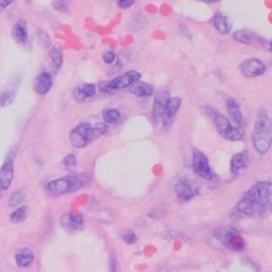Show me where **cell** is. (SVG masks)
Here are the masks:
<instances>
[{
	"instance_id": "37",
	"label": "cell",
	"mask_w": 272,
	"mask_h": 272,
	"mask_svg": "<svg viewBox=\"0 0 272 272\" xmlns=\"http://www.w3.org/2000/svg\"><path fill=\"white\" fill-rule=\"evenodd\" d=\"M269 48H270V50L272 51V41L269 43Z\"/></svg>"
},
{
	"instance_id": "34",
	"label": "cell",
	"mask_w": 272,
	"mask_h": 272,
	"mask_svg": "<svg viewBox=\"0 0 272 272\" xmlns=\"http://www.w3.org/2000/svg\"><path fill=\"white\" fill-rule=\"evenodd\" d=\"M64 164L66 166H68V167H73V166H75L77 164L76 156L74 154H68L64 159Z\"/></svg>"
},
{
	"instance_id": "35",
	"label": "cell",
	"mask_w": 272,
	"mask_h": 272,
	"mask_svg": "<svg viewBox=\"0 0 272 272\" xmlns=\"http://www.w3.org/2000/svg\"><path fill=\"white\" fill-rule=\"evenodd\" d=\"M15 0H0V8H8L10 7Z\"/></svg>"
},
{
	"instance_id": "29",
	"label": "cell",
	"mask_w": 272,
	"mask_h": 272,
	"mask_svg": "<svg viewBox=\"0 0 272 272\" xmlns=\"http://www.w3.org/2000/svg\"><path fill=\"white\" fill-rule=\"evenodd\" d=\"M54 8L59 12H67L70 0H54Z\"/></svg>"
},
{
	"instance_id": "23",
	"label": "cell",
	"mask_w": 272,
	"mask_h": 272,
	"mask_svg": "<svg viewBox=\"0 0 272 272\" xmlns=\"http://www.w3.org/2000/svg\"><path fill=\"white\" fill-rule=\"evenodd\" d=\"M49 58L52 65H54L56 68H61L63 65V60H64V55H63V50L62 47L60 45H54L49 50Z\"/></svg>"
},
{
	"instance_id": "25",
	"label": "cell",
	"mask_w": 272,
	"mask_h": 272,
	"mask_svg": "<svg viewBox=\"0 0 272 272\" xmlns=\"http://www.w3.org/2000/svg\"><path fill=\"white\" fill-rule=\"evenodd\" d=\"M15 99V92L6 91L0 94V109H4L10 105Z\"/></svg>"
},
{
	"instance_id": "5",
	"label": "cell",
	"mask_w": 272,
	"mask_h": 272,
	"mask_svg": "<svg viewBox=\"0 0 272 272\" xmlns=\"http://www.w3.org/2000/svg\"><path fill=\"white\" fill-rule=\"evenodd\" d=\"M140 78H142V74L136 72V70H131V72L122 74L110 81L101 82L99 84V90L102 93H113L118 90L127 89V87L132 86L134 83L139 81Z\"/></svg>"
},
{
	"instance_id": "30",
	"label": "cell",
	"mask_w": 272,
	"mask_h": 272,
	"mask_svg": "<svg viewBox=\"0 0 272 272\" xmlns=\"http://www.w3.org/2000/svg\"><path fill=\"white\" fill-rule=\"evenodd\" d=\"M122 240H124L128 244H133L137 241V235L133 231H125L121 235Z\"/></svg>"
},
{
	"instance_id": "8",
	"label": "cell",
	"mask_w": 272,
	"mask_h": 272,
	"mask_svg": "<svg viewBox=\"0 0 272 272\" xmlns=\"http://www.w3.org/2000/svg\"><path fill=\"white\" fill-rule=\"evenodd\" d=\"M266 72V65L262 61L252 58L244 60L240 64V73L245 78H256L262 76Z\"/></svg>"
},
{
	"instance_id": "33",
	"label": "cell",
	"mask_w": 272,
	"mask_h": 272,
	"mask_svg": "<svg viewBox=\"0 0 272 272\" xmlns=\"http://www.w3.org/2000/svg\"><path fill=\"white\" fill-rule=\"evenodd\" d=\"M116 3L120 9H129L135 4V0H116Z\"/></svg>"
},
{
	"instance_id": "26",
	"label": "cell",
	"mask_w": 272,
	"mask_h": 272,
	"mask_svg": "<svg viewBox=\"0 0 272 272\" xmlns=\"http://www.w3.org/2000/svg\"><path fill=\"white\" fill-rule=\"evenodd\" d=\"M26 217H27V207H20L17 208L16 210H14V212L12 213L11 215V221L13 223H21L23 222Z\"/></svg>"
},
{
	"instance_id": "28",
	"label": "cell",
	"mask_w": 272,
	"mask_h": 272,
	"mask_svg": "<svg viewBox=\"0 0 272 272\" xmlns=\"http://www.w3.org/2000/svg\"><path fill=\"white\" fill-rule=\"evenodd\" d=\"M25 192L23 190H19V191H15L12 194L11 198H10V202H9V204H10V206H17L20 205L23 201L25 200Z\"/></svg>"
},
{
	"instance_id": "18",
	"label": "cell",
	"mask_w": 272,
	"mask_h": 272,
	"mask_svg": "<svg viewBox=\"0 0 272 272\" xmlns=\"http://www.w3.org/2000/svg\"><path fill=\"white\" fill-rule=\"evenodd\" d=\"M34 260V253L29 248H21L15 253V261L17 266L22 268L28 267Z\"/></svg>"
},
{
	"instance_id": "3",
	"label": "cell",
	"mask_w": 272,
	"mask_h": 272,
	"mask_svg": "<svg viewBox=\"0 0 272 272\" xmlns=\"http://www.w3.org/2000/svg\"><path fill=\"white\" fill-rule=\"evenodd\" d=\"M107 126L104 124H96L92 126L90 124H80L76 127L69 134V142L75 148H84L93 140L98 138L107 132Z\"/></svg>"
},
{
	"instance_id": "10",
	"label": "cell",
	"mask_w": 272,
	"mask_h": 272,
	"mask_svg": "<svg viewBox=\"0 0 272 272\" xmlns=\"http://www.w3.org/2000/svg\"><path fill=\"white\" fill-rule=\"evenodd\" d=\"M61 224L68 232H77L83 227L84 219L80 213L69 212L61 218Z\"/></svg>"
},
{
	"instance_id": "27",
	"label": "cell",
	"mask_w": 272,
	"mask_h": 272,
	"mask_svg": "<svg viewBox=\"0 0 272 272\" xmlns=\"http://www.w3.org/2000/svg\"><path fill=\"white\" fill-rule=\"evenodd\" d=\"M233 38L237 42L244 44V45H251L252 44V39L250 37V34L244 30L235 31L233 34Z\"/></svg>"
},
{
	"instance_id": "15",
	"label": "cell",
	"mask_w": 272,
	"mask_h": 272,
	"mask_svg": "<svg viewBox=\"0 0 272 272\" xmlns=\"http://www.w3.org/2000/svg\"><path fill=\"white\" fill-rule=\"evenodd\" d=\"M13 178H14L13 161L8 160L3 165V167L0 168V187H2L4 190L8 189L11 186Z\"/></svg>"
},
{
	"instance_id": "22",
	"label": "cell",
	"mask_w": 272,
	"mask_h": 272,
	"mask_svg": "<svg viewBox=\"0 0 272 272\" xmlns=\"http://www.w3.org/2000/svg\"><path fill=\"white\" fill-rule=\"evenodd\" d=\"M213 24L215 29L223 35L229 34L232 29V24L227 20V17L223 16L222 14H216L213 20Z\"/></svg>"
},
{
	"instance_id": "17",
	"label": "cell",
	"mask_w": 272,
	"mask_h": 272,
	"mask_svg": "<svg viewBox=\"0 0 272 272\" xmlns=\"http://www.w3.org/2000/svg\"><path fill=\"white\" fill-rule=\"evenodd\" d=\"M12 39L17 44H23L28 40V26L23 20L17 21L12 28Z\"/></svg>"
},
{
	"instance_id": "32",
	"label": "cell",
	"mask_w": 272,
	"mask_h": 272,
	"mask_svg": "<svg viewBox=\"0 0 272 272\" xmlns=\"http://www.w3.org/2000/svg\"><path fill=\"white\" fill-rule=\"evenodd\" d=\"M110 272H120L119 271V262L116 256H112L110 259Z\"/></svg>"
},
{
	"instance_id": "6",
	"label": "cell",
	"mask_w": 272,
	"mask_h": 272,
	"mask_svg": "<svg viewBox=\"0 0 272 272\" xmlns=\"http://www.w3.org/2000/svg\"><path fill=\"white\" fill-rule=\"evenodd\" d=\"M213 118L218 133L223 138L232 140V142H237V140H241L243 138L241 131L236 126H233L232 121H230V119L222 115V114L215 112Z\"/></svg>"
},
{
	"instance_id": "4",
	"label": "cell",
	"mask_w": 272,
	"mask_h": 272,
	"mask_svg": "<svg viewBox=\"0 0 272 272\" xmlns=\"http://www.w3.org/2000/svg\"><path fill=\"white\" fill-rule=\"evenodd\" d=\"M89 182V178L83 174L70 175L51 181L47 184V189L51 195L61 196L68 194V192L81 189Z\"/></svg>"
},
{
	"instance_id": "12",
	"label": "cell",
	"mask_w": 272,
	"mask_h": 272,
	"mask_svg": "<svg viewBox=\"0 0 272 272\" xmlns=\"http://www.w3.org/2000/svg\"><path fill=\"white\" fill-rule=\"evenodd\" d=\"M52 85H54V78H52L51 74L44 72L35 78L33 89L35 93L44 96L49 93V91L52 89Z\"/></svg>"
},
{
	"instance_id": "16",
	"label": "cell",
	"mask_w": 272,
	"mask_h": 272,
	"mask_svg": "<svg viewBox=\"0 0 272 272\" xmlns=\"http://www.w3.org/2000/svg\"><path fill=\"white\" fill-rule=\"evenodd\" d=\"M96 95V85L93 83H83L76 87L74 91V98L78 102H83L93 98Z\"/></svg>"
},
{
	"instance_id": "2",
	"label": "cell",
	"mask_w": 272,
	"mask_h": 272,
	"mask_svg": "<svg viewBox=\"0 0 272 272\" xmlns=\"http://www.w3.org/2000/svg\"><path fill=\"white\" fill-rule=\"evenodd\" d=\"M252 143L256 152L264 155L272 144V120L268 114L261 113L257 116L253 127Z\"/></svg>"
},
{
	"instance_id": "13",
	"label": "cell",
	"mask_w": 272,
	"mask_h": 272,
	"mask_svg": "<svg viewBox=\"0 0 272 272\" xmlns=\"http://www.w3.org/2000/svg\"><path fill=\"white\" fill-rule=\"evenodd\" d=\"M222 241L227 249L231 251H235V252H240L245 247L244 239L238 233H236L234 231L225 232L223 234Z\"/></svg>"
},
{
	"instance_id": "7",
	"label": "cell",
	"mask_w": 272,
	"mask_h": 272,
	"mask_svg": "<svg viewBox=\"0 0 272 272\" xmlns=\"http://www.w3.org/2000/svg\"><path fill=\"white\" fill-rule=\"evenodd\" d=\"M192 169L197 175L204 180H212L213 172L210 169L207 156L200 150H194L192 153Z\"/></svg>"
},
{
	"instance_id": "21",
	"label": "cell",
	"mask_w": 272,
	"mask_h": 272,
	"mask_svg": "<svg viewBox=\"0 0 272 272\" xmlns=\"http://www.w3.org/2000/svg\"><path fill=\"white\" fill-rule=\"evenodd\" d=\"M249 163V153L247 150L240 151L233 155L231 160V170L233 173L238 172L239 170L247 167Z\"/></svg>"
},
{
	"instance_id": "19",
	"label": "cell",
	"mask_w": 272,
	"mask_h": 272,
	"mask_svg": "<svg viewBox=\"0 0 272 272\" xmlns=\"http://www.w3.org/2000/svg\"><path fill=\"white\" fill-rule=\"evenodd\" d=\"M174 191H175V195L178 196V198L183 201H190L196 196L195 189L186 182H179L175 184Z\"/></svg>"
},
{
	"instance_id": "20",
	"label": "cell",
	"mask_w": 272,
	"mask_h": 272,
	"mask_svg": "<svg viewBox=\"0 0 272 272\" xmlns=\"http://www.w3.org/2000/svg\"><path fill=\"white\" fill-rule=\"evenodd\" d=\"M130 92L134 94L137 97L140 98H148L152 96L155 92L153 85L146 83V82H136L132 86H131Z\"/></svg>"
},
{
	"instance_id": "14",
	"label": "cell",
	"mask_w": 272,
	"mask_h": 272,
	"mask_svg": "<svg viewBox=\"0 0 272 272\" xmlns=\"http://www.w3.org/2000/svg\"><path fill=\"white\" fill-rule=\"evenodd\" d=\"M225 104H226L227 113H229L233 124L237 128L241 127L243 122V116H242V113H241L238 102L234 98H227Z\"/></svg>"
},
{
	"instance_id": "9",
	"label": "cell",
	"mask_w": 272,
	"mask_h": 272,
	"mask_svg": "<svg viewBox=\"0 0 272 272\" xmlns=\"http://www.w3.org/2000/svg\"><path fill=\"white\" fill-rule=\"evenodd\" d=\"M169 98V93L167 90H160L156 93L152 105V115L155 121H162L166 104H167Z\"/></svg>"
},
{
	"instance_id": "24",
	"label": "cell",
	"mask_w": 272,
	"mask_h": 272,
	"mask_svg": "<svg viewBox=\"0 0 272 272\" xmlns=\"http://www.w3.org/2000/svg\"><path fill=\"white\" fill-rule=\"evenodd\" d=\"M102 116H103V120H104L105 124L116 125L121 118V114H120V112L118 110L108 109V110L103 111Z\"/></svg>"
},
{
	"instance_id": "1",
	"label": "cell",
	"mask_w": 272,
	"mask_h": 272,
	"mask_svg": "<svg viewBox=\"0 0 272 272\" xmlns=\"http://www.w3.org/2000/svg\"><path fill=\"white\" fill-rule=\"evenodd\" d=\"M236 210L247 217H259L272 212V182L254 184L238 201Z\"/></svg>"
},
{
	"instance_id": "36",
	"label": "cell",
	"mask_w": 272,
	"mask_h": 272,
	"mask_svg": "<svg viewBox=\"0 0 272 272\" xmlns=\"http://www.w3.org/2000/svg\"><path fill=\"white\" fill-rule=\"evenodd\" d=\"M198 2H202L205 4H215V3L220 2V0H198Z\"/></svg>"
},
{
	"instance_id": "31",
	"label": "cell",
	"mask_w": 272,
	"mask_h": 272,
	"mask_svg": "<svg viewBox=\"0 0 272 272\" xmlns=\"http://www.w3.org/2000/svg\"><path fill=\"white\" fill-rule=\"evenodd\" d=\"M103 61H104V63L105 64H113L114 62H115V60H116V56L115 54H114L113 51H108V52H105V54L103 55Z\"/></svg>"
},
{
	"instance_id": "11",
	"label": "cell",
	"mask_w": 272,
	"mask_h": 272,
	"mask_svg": "<svg viewBox=\"0 0 272 272\" xmlns=\"http://www.w3.org/2000/svg\"><path fill=\"white\" fill-rule=\"evenodd\" d=\"M182 104V100L180 97H170L166 104L164 116H163V125L165 128H169L172 124V121L177 115Z\"/></svg>"
}]
</instances>
